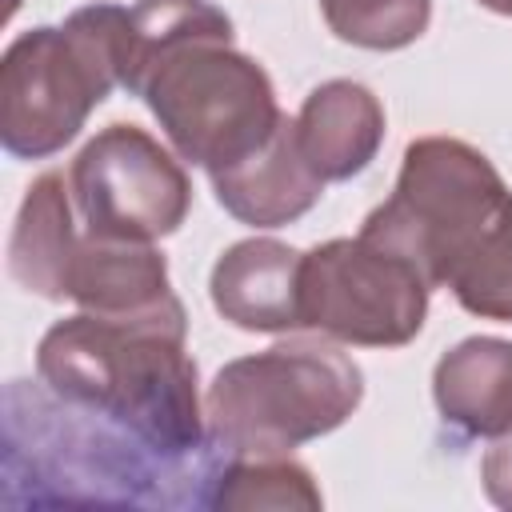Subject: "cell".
Wrapping results in <instances>:
<instances>
[{"label": "cell", "instance_id": "cell-17", "mask_svg": "<svg viewBox=\"0 0 512 512\" xmlns=\"http://www.w3.org/2000/svg\"><path fill=\"white\" fill-rule=\"evenodd\" d=\"M480 484H484V496L496 508L512 512V428L492 436V444L480 460Z\"/></svg>", "mask_w": 512, "mask_h": 512}, {"label": "cell", "instance_id": "cell-1", "mask_svg": "<svg viewBox=\"0 0 512 512\" xmlns=\"http://www.w3.org/2000/svg\"><path fill=\"white\" fill-rule=\"evenodd\" d=\"M184 336V304L136 320L76 312L40 336L36 376L60 404L116 424L160 460H180L200 448L208 424Z\"/></svg>", "mask_w": 512, "mask_h": 512}, {"label": "cell", "instance_id": "cell-9", "mask_svg": "<svg viewBox=\"0 0 512 512\" xmlns=\"http://www.w3.org/2000/svg\"><path fill=\"white\" fill-rule=\"evenodd\" d=\"M212 188L220 208L252 228H284L324 196V180L300 148L296 116H284L256 152L212 172Z\"/></svg>", "mask_w": 512, "mask_h": 512}, {"label": "cell", "instance_id": "cell-19", "mask_svg": "<svg viewBox=\"0 0 512 512\" xmlns=\"http://www.w3.org/2000/svg\"><path fill=\"white\" fill-rule=\"evenodd\" d=\"M16 4H20V0H8V16H12V12H16Z\"/></svg>", "mask_w": 512, "mask_h": 512}, {"label": "cell", "instance_id": "cell-11", "mask_svg": "<svg viewBox=\"0 0 512 512\" xmlns=\"http://www.w3.org/2000/svg\"><path fill=\"white\" fill-rule=\"evenodd\" d=\"M296 136L324 184L352 180L384 144V104L360 80H324L304 96Z\"/></svg>", "mask_w": 512, "mask_h": 512}, {"label": "cell", "instance_id": "cell-6", "mask_svg": "<svg viewBox=\"0 0 512 512\" xmlns=\"http://www.w3.org/2000/svg\"><path fill=\"white\" fill-rule=\"evenodd\" d=\"M428 292L408 260L364 236L324 240L300 264L304 328L356 348H400L416 340L428 316Z\"/></svg>", "mask_w": 512, "mask_h": 512}, {"label": "cell", "instance_id": "cell-10", "mask_svg": "<svg viewBox=\"0 0 512 512\" xmlns=\"http://www.w3.org/2000/svg\"><path fill=\"white\" fill-rule=\"evenodd\" d=\"M68 300L80 312L136 320L176 308V292L168 280V260L148 240H116V236H80L68 272Z\"/></svg>", "mask_w": 512, "mask_h": 512}, {"label": "cell", "instance_id": "cell-7", "mask_svg": "<svg viewBox=\"0 0 512 512\" xmlns=\"http://www.w3.org/2000/svg\"><path fill=\"white\" fill-rule=\"evenodd\" d=\"M72 204L92 236L160 240L172 236L192 208L184 164L144 128H100L68 168Z\"/></svg>", "mask_w": 512, "mask_h": 512}, {"label": "cell", "instance_id": "cell-4", "mask_svg": "<svg viewBox=\"0 0 512 512\" xmlns=\"http://www.w3.org/2000/svg\"><path fill=\"white\" fill-rule=\"evenodd\" d=\"M364 400V372L328 336H292L216 372L204 420L228 456H288L336 432Z\"/></svg>", "mask_w": 512, "mask_h": 512}, {"label": "cell", "instance_id": "cell-18", "mask_svg": "<svg viewBox=\"0 0 512 512\" xmlns=\"http://www.w3.org/2000/svg\"><path fill=\"white\" fill-rule=\"evenodd\" d=\"M480 8H488V12H500V16H512V0H476Z\"/></svg>", "mask_w": 512, "mask_h": 512}, {"label": "cell", "instance_id": "cell-15", "mask_svg": "<svg viewBox=\"0 0 512 512\" xmlns=\"http://www.w3.org/2000/svg\"><path fill=\"white\" fill-rule=\"evenodd\" d=\"M320 12L336 40L368 52H396L428 32L432 0H320Z\"/></svg>", "mask_w": 512, "mask_h": 512}, {"label": "cell", "instance_id": "cell-16", "mask_svg": "<svg viewBox=\"0 0 512 512\" xmlns=\"http://www.w3.org/2000/svg\"><path fill=\"white\" fill-rule=\"evenodd\" d=\"M452 296L480 320H512V228L452 276Z\"/></svg>", "mask_w": 512, "mask_h": 512}, {"label": "cell", "instance_id": "cell-14", "mask_svg": "<svg viewBox=\"0 0 512 512\" xmlns=\"http://www.w3.org/2000/svg\"><path fill=\"white\" fill-rule=\"evenodd\" d=\"M212 504L220 508H304L324 504L312 472L288 456H228V468L216 476Z\"/></svg>", "mask_w": 512, "mask_h": 512}, {"label": "cell", "instance_id": "cell-5", "mask_svg": "<svg viewBox=\"0 0 512 512\" xmlns=\"http://www.w3.org/2000/svg\"><path fill=\"white\" fill-rule=\"evenodd\" d=\"M132 96L148 104L176 156L208 176L256 152L284 120L268 72L220 36L160 48Z\"/></svg>", "mask_w": 512, "mask_h": 512}, {"label": "cell", "instance_id": "cell-13", "mask_svg": "<svg viewBox=\"0 0 512 512\" xmlns=\"http://www.w3.org/2000/svg\"><path fill=\"white\" fill-rule=\"evenodd\" d=\"M72 208L76 204L64 172H44L32 180L8 240V272L24 292L68 300V272L80 248Z\"/></svg>", "mask_w": 512, "mask_h": 512}, {"label": "cell", "instance_id": "cell-3", "mask_svg": "<svg viewBox=\"0 0 512 512\" xmlns=\"http://www.w3.org/2000/svg\"><path fill=\"white\" fill-rule=\"evenodd\" d=\"M508 228L512 188L496 164L456 136H420L404 148L396 188L364 216L360 236L408 260L428 288H448Z\"/></svg>", "mask_w": 512, "mask_h": 512}, {"label": "cell", "instance_id": "cell-12", "mask_svg": "<svg viewBox=\"0 0 512 512\" xmlns=\"http://www.w3.org/2000/svg\"><path fill=\"white\" fill-rule=\"evenodd\" d=\"M432 396L448 428L500 436L512 428V340L468 336L432 368Z\"/></svg>", "mask_w": 512, "mask_h": 512}, {"label": "cell", "instance_id": "cell-2", "mask_svg": "<svg viewBox=\"0 0 512 512\" xmlns=\"http://www.w3.org/2000/svg\"><path fill=\"white\" fill-rule=\"evenodd\" d=\"M132 64V8L88 4L60 28L20 32L0 60V144L16 160H44L72 144L96 104L124 88Z\"/></svg>", "mask_w": 512, "mask_h": 512}, {"label": "cell", "instance_id": "cell-8", "mask_svg": "<svg viewBox=\"0 0 512 512\" xmlns=\"http://www.w3.org/2000/svg\"><path fill=\"white\" fill-rule=\"evenodd\" d=\"M304 252L272 236H248L220 252L208 276L212 308L244 332H296Z\"/></svg>", "mask_w": 512, "mask_h": 512}]
</instances>
